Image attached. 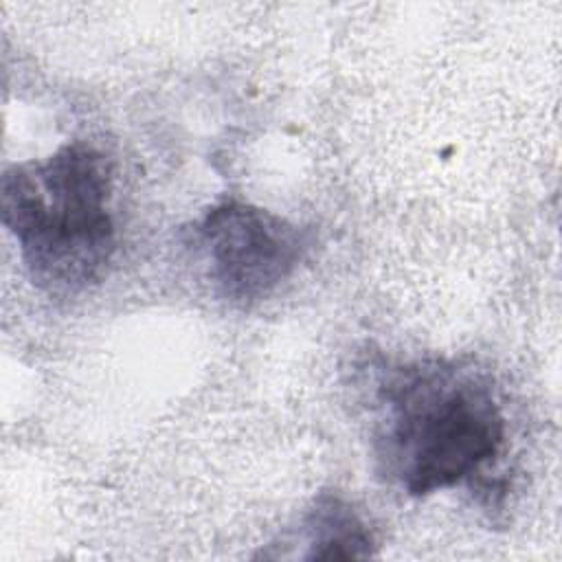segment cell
<instances>
[{
    "mask_svg": "<svg viewBox=\"0 0 562 562\" xmlns=\"http://www.w3.org/2000/svg\"><path fill=\"white\" fill-rule=\"evenodd\" d=\"M375 408V457L408 496L470 481L505 443L496 386L463 360L419 358L384 367Z\"/></svg>",
    "mask_w": 562,
    "mask_h": 562,
    "instance_id": "6da1fadb",
    "label": "cell"
},
{
    "mask_svg": "<svg viewBox=\"0 0 562 562\" xmlns=\"http://www.w3.org/2000/svg\"><path fill=\"white\" fill-rule=\"evenodd\" d=\"M110 200L112 162L86 140L4 169L2 224L35 288L68 299L105 277L116 250Z\"/></svg>",
    "mask_w": 562,
    "mask_h": 562,
    "instance_id": "7a4b0ae2",
    "label": "cell"
},
{
    "mask_svg": "<svg viewBox=\"0 0 562 562\" xmlns=\"http://www.w3.org/2000/svg\"><path fill=\"white\" fill-rule=\"evenodd\" d=\"M209 277L222 299L252 307L288 281L310 250V233L250 202L211 206L195 228Z\"/></svg>",
    "mask_w": 562,
    "mask_h": 562,
    "instance_id": "3957f363",
    "label": "cell"
},
{
    "mask_svg": "<svg viewBox=\"0 0 562 562\" xmlns=\"http://www.w3.org/2000/svg\"><path fill=\"white\" fill-rule=\"evenodd\" d=\"M305 560H358L375 555V540L356 507L334 492H321L301 518Z\"/></svg>",
    "mask_w": 562,
    "mask_h": 562,
    "instance_id": "277c9868",
    "label": "cell"
}]
</instances>
